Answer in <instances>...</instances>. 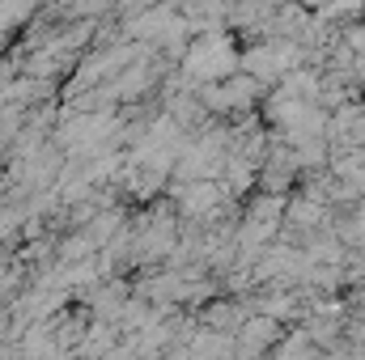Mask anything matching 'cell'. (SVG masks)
<instances>
[{
	"instance_id": "cell-1",
	"label": "cell",
	"mask_w": 365,
	"mask_h": 360,
	"mask_svg": "<svg viewBox=\"0 0 365 360\" xmlns=\"http://www.w3.org/2000/svg\"><path fill=\"white\" fill-rule=\"evenodd\" d=\"M182 68H187L195 81H221V77H230V73L238 68V55H234L230 38H221V34L208 30V34H200V38L187 47Z\"/></svg>"
},
{
	"instance_id": "cell-2",
	"label": "cell",
	"mask_w": 365,
	"mask_h": 360,
	"mask_svg": "<svg viewBox=\"0 0 365 360\" xmlns=\"http://www.w3.org/2000/svg\"><path fill=\"white\" fill-rule=\"evenodd\" d=\"M234 331H238V344H234L238 352H264V348L276 339L280 327H276L272 318H242Z\"/></svg>"
},
{
	"instance_id": "cell-3",
	"label": "cell",
	"mask_w": 365,
	"mask_h": 360,
	"mask_svg": "<svg viewBox=\"0 0 365 360\" xmlns=\"http://www.w3.org/2000/svg\"><path fill=\"white\" fill-rule=\"evenodd\" d=\"M204 322H208V331H234L238 322H242V305H208L204 309Z\"/></svg>"
}]
</instances>
